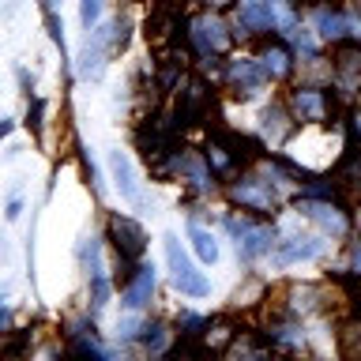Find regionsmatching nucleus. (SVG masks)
Here are the masks:
<instances>
[{
    "mask_svg": "<svg viewBox=\"0 0 361 361\" xmlns=\"http://www.w3.org/2000/svg\"><path fill=\"white\" fill-rule=\"evenodd\" d=\"M109 169H113V180H117L121 196L128 200L132 207H147V196H143L140 180H135V173H132L128 154H124V151H113V154H109Z\"/></svg>",
    "mask_w": 361,
    "mask_h": 361,
    "instance_id": "11",
    "label": "nucleus"
},
{
    "mask_svg": "<svg viewBox=\"0 0 361 361\" xmlns=\"http://www.w3.org/2000/svg\"><path fill=\"white\" fill-rule=\"evenodd\" d=\"M350 121H354V135H361V109L354 113V117H350Z\"/></svg>",
    "mask_w": 361,
    "mask_h": 361,
    "instance_id": "43",
    "label": "nucleus"
},
{
    "mask_svg": "<svg viewBox=\"0 0 361 361\" xmlns=\"http://www.w3.org/2000/svg\"><path fill=\"white\" fill-rule=\"evenodd\" d=\"M298 49H301L305 56H312V49H316V45H312V38H309L305 30H298Z\"/></svg>",
    "mask_w": 361,
    "mask_h": 361,
    "instance_id": "40",
    "label": "nucleus"
},
{
    "mask_svg": "<svg viewBox=\"0 0 361 361\" xmlns=\"http://www.w3.org/2000/svg\"><path fill=\"white\" fill-rule=\"evenodd\" d=\"M230 354H264V346H256V343H233Z\"/></svg>",
    "mask_w": 361,
    "mask_h": 361,
    "instance_id": "39",
    "label": "nucleus"
},
{
    "mask_svg": "<svg viewBox=\"0 0 361 361\" xmlns=\"http://www.w3.org/2000/svg\"><path fill=\"white\" fill-rule=\"evenodd\" d=\"M140 338H143V346L151 350V354H162L166 343H169V327L166 324H147L140 331Z\"/></svg>",
    "mask_w": 361,
    "mask_h": 361,
    "instance_id": "28",
    "label": "nucleus"
},
{
    "mask_svg": "<svg viewBox=\"0 0 361 361\" xmlns=\"http://www.w3.org/2000/svg\"><path fill=\"white\" fill-rule=\"evenodd\" d=\"M72 354H79V357H102V346L94 343V335H72Z\"/></svg>",
    "mask_w": 361,
    "mask_h": 361,
    "instance_id": "33",
    "label": "nucleus"
},
{
    "mask_svg": "<svg viewBox=\"0 0 361 361\" xmlns=\"http://www.w3.org/2000/svg\"><path fill=\"white\" fill-rule=\"evenodd\" d=\"M173 169L185 180H192L196 188H211L214 180H211V173H214V166L207 162V154H192V151H173Z\"/></svg>",
    "mask_w": 361,
    "mask_h": 361,
    "instance_id": "15",
    "label": "nucleus"
},
{
    "mask_svg": "<svg viewBox=\"0 0 361 361\" xmlns=\"http://www.w3.org/2000/svg\"><path fill=\"white\" fill-rule=\"evenodd\" d=\"M207 109H211V87H207V79H188L185 90H180V124H196L207 117Z\"/></svg>",
    "mask_w": 361,
    "mask_h": 361,
    "instance_id": "10",
    "label": "nucleus"
},
{
    "mask_svg": "<svg viewBox=\"0 0 361 361\" xmlns=\"http://www.w3.org/2000/svg\"><path fill=\"white\" fill-rule=\"evenodd\" d=\"M331 64H335V87H338V94L354 98L357 90H361V45L338 42Z\"/></svg>",
    "mask_w": 361,
    "mask_h": 361,
    "instance_id": "6",
    "label": "nucleus"
},
{
    "mask_svg": "<svg viewBox=\"0 0 361 361\" xmlns=\"http://www.w3.org/2000/svg\"><path fill=\"white\" fill-rule=\"evenodd\" d=\"M147 38H151L154 49H169L180 38V8L169 4V0H158L151 11V23H147Z\"/></svg>",
    "mask_w": 361,
    "mask_h": 361,
    "instance_id": "8",
    "label": "nucleus"
},
{
    "mask_svg": "<svg viewBox=\"0 0 361 361\" xmlns=\"http://www.w3.org/2000/svg\"><path fill=\"white\" fill-rule=\"evenodd\" d=\"M233 23H237V30H241V34H264L271 27L267 0H237Z\"/></svg>",
    "mask_w": 361,
    "mask_h": 361,
    "instance_id": "13",
    "label": "nucleus"
},
{
    "mask_svg": "<svg viewBox=\"0 0 361 361\" xmlns=\"http://www.w3.org/2000/svg\"><path fill=\"white\" fill-rule=\"evenodd\" d=\"M338 180H343V185L361 188V151H357V147L343 158V166H338Z\"/></svg>",
    "mask_w": 361,
    "mask_h": 361,
    "instance_id": "30",
    "label": "nucleus"
},
{
    "mask_svg": "<svg viewBox=\"0 0 361 361\" xmlns=\"http://www.w3.org/2000/svg\"><path fill=\"white\" fill-rule=\"evenodd\" d=\"M42 8H45V11H53V0H42Z\"/></svg>",
    "mask_w": 361,
    "mask_h": 361,
    "instance_id": "45",
    "label": "nucleus"
},
{
    "mask_svg": "<svg viewBox=\"0 0 361 361\" xmlns=\"http://www.w3.org/2000/svg\"><path fill=\"white\" fill-rule=\"evenodd\" d=\"M102 53H106V30H94L83 45V53H79V75L83 79H98L102 75Z\"/></svg>",
    "mask_w": 361,
    "mask_h": 361,
    "instance_id": "17",
    "label": "nucleus"
},
{
    "mask_svg": "<svg viewBox=\"0 0 361 361\" xmlns=\"http://www.w3.org/2000/svg\"><path fill=\"white\" fill-rule=\"evenodd\" d=\"M354 298H357V301H354V305H357V309H361V286H357V290H354Z\"/></svg>",
    "mask_w": 361,
    "mask_h": 361,
    "instance_id": "44",
    "label": "nucleus"
},
{
    "mask_svg": "<svg viewBox=\"0 0 361 361\" xmlns=\"http://www.w3.org/2000/svg\"><path fill=\"white\" fill-rule=\"evenodd\" d=\"M27 124H30L34 132H42V102H34V109H30V121H27Z\"/></svg>",
    "mask_w": 361,
    "mask_h": 361,
    "instance_id": "41",
    "label": "nucleus"
},
{
    "mask_svg": "<svg viewBox=\"0 0 361 361\" xmlns=\"http://www.w3.org/2000/svg\"><path fill=\"white\" fill-rule=\"evenodd\" d=\"M226 230L233 233V245H237V256L241 259H259L275 245V230L271 226H259L248 219H226Z\"/></svg>",
    "mask_w": 361,
    "mask_h": 361,
    "instance_id": "1",
    "label": "nucleus"
},
{
    "mask_svg": "<svg viewBox=\"0 0 361 361\" xmlns=\"http://www.w3.org/2000/svg\"><path fill=\"white\" fill-rule=\"evenodd\" d=\"M109 241H113V248H117L121 259H140L147 252L143 226L135 219H128V214H113L109 219Z\"/></svg>",
    "mask_w": 361,
    "mask_h": 361,
    "instance_id": "7",
    "label": "nucleus"
},
{
    "mask_svg": "<svg viewBox=\"0 0 361 361\" xmlns=\"http://www.w3.org/2000/svg\"><path fill=\"white\" fill-rule=\"evenodd\" d=\"M338 350H343V357H361V320H350L343 324V331H338Z\"/></svg>",
    "mask_w": 361,
    "mask_h": 361,
    "instance_id": "26",
    "label": "nucleus"
},
{
    "mask_svg": "<svg viewBox=\"0 0 361 361\" xmlns=\"http://www.w3.org/2000/svg\"><path fill=\"white\" fill-rule=\"evenodd\" d=\"M346 264H350V275L361 279V237H357V241H350V256H346Z\"/></svg>",
    "mask_w": 361,
    "mask_h": 361,
    "instance_id": "36",
    "label": "nucleus"
},
{
    "mask_svg": "<svg viewBox=\"0 0 361 361\" xmlns=\"http://www.w3.org/2000/svg\"><path fill=\"white\" fill-rule=\"evenodd\" d=\"M320 252H324L320 237H286V241H279V248H275V264L290 267V264H298V259H312Z\"/></svg>",
    "mask_w": 361,
    "mask_h": 361,
    "instance_id": "16",
    "label": "nucleus"
},
{
    "mask_svg": "<svg viewBox=\"0 0 361 361\" xmlns=\"http://www.w3.org/2000/svg\"><path fill=\"white\" fill-rule=\"evenodd\" d=\"M143 327H140V320H135V316H124V320L117 324V335L121 338H132V335H140Z\"/></svg>",
    "mask_w": 361,
    "mask_h": 361,
    "instance_id": "37",
    "label": "nucleus"
},
{
    "mask_svg": "<svg viewBox=\"0 0 361 361\" xmlns=\"http://www.w3.org/2000/svg\"><path fill=\"white\" fill-rule=\"evenodd\" d=\"M79 264H83V271H87L90 279L102 275V264H98V241H94V237H83V241H79Z\"/></svg>",
    "mask_w": 361,
    "mask_h": 361,
    "instance_id": "32",
    "label": "nucleus"
},
{
    "mask_svg": "<svg viewBox=\"0 0 361 361\" xmlns=\"http://www.w3.org/2000/svg\"><path fill=\"white\" fill-rule=\"evenodd\" d=\"M301 211H305V219H312L324 233H331V237H343L350 230L346 211L335 207V203H327V200H301Z\"/></svg>",
    "mask_w": 361,
    "mask_h": 361,
    "instance_id": "9",
    "label": "nucleus"
},
{
    "mask_svg": "<svg viewBox=\"0 0 361 361\" xmlns=\"http://www.w3.org/2000/svg\"><path fill=\"white\" fill-rule=\"evenodd\" d=\"M233 324L230 320H211L207 327H203V335H200V350L203 354H222V350H230V343H233Z\"/></svg>",
    "mask_w": 361,
    "mask_h": 361,
    "instance_id": "19",
    "label": "nucleus"
},
{
    "mask_svg": "<svg viewBox=\"0 0 361 361\" xmlns=\"http://www.w3.org/2000/svg\"><path fill=\"white\" fill-rule=\"evenodd\" d=\"M230 200L241 203L245 211H259V214H271V211L279 207V192L271 188L267 180H259V177L233 180V185H230Z\"/></svg>",
    "mask_w": 361,
    "mask_h": 361,
    "instance_id": "5",
    "label": "nucleus"
},
{
    "mask_svg": "<svg viewBox=\"0 0 361 361\" xmlns=\"http://www.w3.org/2000/svg\"><path fill=\"white\" fill-rule=\"evenodd\" d=\"M98 16H102V0H79V19H83L87 30H94Z\"/></svg>",
    "mask_w": 361,
    "mask_h": 361,
    "instance_id": "34",
    "label": "nucleus"
},
{
    "mask_svg": "<svg viewBox=\"0 0 361 361\" xmlns=\"http://www.w3.org/2000/svg\"><path fill=\"white\" fill-rule=\"evenodd\" d=\"M316 27H320V34H324L327 42H346V34H350V27H354V19L343 16V11L320 8V11H316Z\"/></svg>",
    "mask_w": 361,
    "mask_h": 361,
    "instance_id": "20",
    "label": "nucleus"
},
{
    "mask_svg": "<svg viewBox=\"0 0 361 361\" xmlns=\"http://www.w3.org/2000/svg\"><path fill=\"white\" fill-rule=\"evenodd\" d=\"M188 38L203 56H219L230 49V30H226V23L214 11H203V16H196L188 23Z\"/></svg>",
    "mask_w": 361,
    "mask_h": 361,
    "instance_id": "4",
    "label": "nucleus"
},
{
    "mask_svg": "<svg viewBox=\"0 0 361 361\" xmlns=\"http://www.w3.org/2000/svg\"><path fill=\"white\" fill-rule=\"evenodd\" d=\"M335 109L331 94L324 87H309V83H298L290 90V113L293 121H305V124H316V121H327Z\"/></svg>",
    "mask_w": 361,
    "mask_h": 361,
    "instance_id": "3",
    "label": "nucleus"
},
{
    "mask_svg": "<svg viewBox=\"0 0 361 361\" xmlns=\"http://www.w3.org/2000/svg\"><path fill=\"white\" fill-rule=\"evenodd\" d=\"M106 301H109V286H106V279L94 275V301H90V312H102L106 309Z\"/></svg>",
    "mask_w": 361,
    "mask_h": 361,
    "instance_id": "35",
    "label": "nucleus"
},
{
    "mask_svg": "<svg viewBox=\"0 0 361 361\" xmlns=\"http://www.w3.org/2000/svg\"><path fill=\"white\" fill-rule=\"evenodd\" d=\"M259 68L271 75V79H286L293 72V61H290V49L279 42H267L264 49H259Z\"/></svg>",
    "mask_w": 361,
    "mask_h": 361,
    "instance_id": "18",
    "label": "nucleus"
},
{
    "mask_svg": "<svg viewBox=\"0 0 361 361\" xmlns=\"http://www.w3.org/2000/svg\"><path fill=\"white\" fill-rule=\"evenodd\" d=\"M267 8H271V30H279V34L298 30V11H293L290 0H267Z\"/></svg>",
    "mask_w": 361,
    "mask_h": 361,
    "instance_id": "22",
    "label": "nucleus"
},
{
    "mask_svg": "<svg viewBox=\"0 0 361 361\" xmlns=\"http://www.w3.org/2000/svg\"><path fill=\"white\" fill-rule=\"evenodd\" d=\"M203 154H207V162H211L214 169H219V173H230L233 162H237V154L230 151V143H226L222 135H214V140L207 143V151H203Z\"/></svg>",
    "mask_w": 361,
    "mask_h": 361,
    "instance_id": "24",
    "label": "nucleus"
},
{
    "mask_svg": "<svg viewBox=\"0 0 361 361\" xmlns=\"http://www.w3.org/2000/svg\"><path fill=\"white\" fill-rule=\"evenodd\" d=\"M267 338H275V343L290 346V350H301V346H305V335H301V331H298V327H293V324H271Z\"/></svg>",
    "mask_w": 361,
    "mask_h": 361,
    "instance_id": "29",
    "label": "nucleus"
},
{
    "mask_svg": "<svg viewBox=\"0 0 361 361\" xmlns=\"http://www.w3.org/2000/svg\"><path fill=\"white\" fill-rule=\"evenodd\" d=\"M230 4H237V0H207V8H230Z\"/></svg>",
    "mask_w": 361,
    "mask_h": 361,
    "instance_id": "42",
    "label": "nucleus"
},
{
    "mask_svg": "<svg viewBox=\"0 0 361 361\" xmlns=\"http://www.w3.org/2000/svg\"><path fill=\"white\" fill-rule=\"evenodd\" d=\"M357 230H361V211H357Z\"/></svg>",
    "mask_w": 361,
    "mask_h": 361,
    "instance_id": "46",
    "label": "nucleus"
},
{
    "mask_svg": "<svg viewBox=\"0 0 361 361\" xmlns=\"http://www.w3.org/2000/svg\"><path fill=\"white\" fill-rule=\"evenodd\" d=\"M151 293H154V271L151 267H135L132 279L124 282L121 301H124V309H128V312H140L143 305L151 301Z\"/></svg>",
    "mask_w": 361,
    "mask_h": 361,
    "instance_id": "14",
    "label": "nucleus"
},
{
    "mask_svg": "<svg viewBox=\"0 0 361 361\" xmlns=\"http://www.w3.org/2000/svg\"><path fill=\"white\" fill-rule=\"evenodd\" d=\"M290 312H312L316 301H320V290L316 286H290Z\"/></svg>",
    "mask_w": 361,
    "mask_h": 361,
    "instance_id": "27",
    "label": "nucleus"
},
{
    "mask_svg": "<svg viewBox=\"0 0 361 361\" xmlns=\"http://www.w3.org/2000/svg\"><path fill=\"white\" fill-rule=\"evenodd\" d=\"M331 79H335V64H324L320 56H309V64L301 68V83H309V87L331 83Z\"/></svg>",
    "mask_w": 361,
    "mask_h": 361,
    "instance_id": "25",
    "label": "nucleus"
},
{
    "mask_svg": "<svg viewBox=\"0 0 361 361\" xmlns=\"http://www.w3.org/2000/svg\"><path fill=\"white\" fill-rule=\"evenodd\" d=\"M166 264H169V275H173V286L180 293H192V298H203L211 286L207 279L200 275L196 267H192V259L185 256V248H180L177 237H166Z\"/></svg>",
    "mask_w": 361,
    "mask_h": 361,
    "instance_id": "2",
    "label": "nucleus"
},
{
    "mask_svg": "<svg viewBox=\"0 0 361 361\" xmlns=\"http://www.w3.org/2000/svg\"><path fill=\"white\" fill-rule=\"evenodd\" d=\"M188 237H192V248H196V256L203 259V264H214V259H219V245H214L211 230H203L200 222H192L188 226Z\"/></svg>",
    "mask_w": 361,
    "mask_h": 361,
    "instance_id": "23",
    "label": "nucleus"
},
{
    "mask_svg": "<svg viewBox=\"0 0 361 361\" xmlns=\"http://www.w3.org/2000/svg\"><path fill=\"white\" fill-rule=\"evenodd\" d=\"M286 109H290V106H286ZM286 109H282V106H271V109L264 113V135H267L275 147L290 135V117H293V113H286Z\"/></svg>",
    "mask_w": 361,
    "mask_h": 361,
    "instance_id": "21",
    "label": "nucleus"
},
{
    "mask_svg": "<svg viewBox=\"0 0 361 361\" xmlns=\"http://www.w3.org/2000/svg\"><path fill=\"white\" fill-rule=\"evenodd\" d=\"M226 79H230V87L237 90V94H259V87H264L267 72L259 68V61H230V68H226Z\"/></svg>",
    "mask_w": 361,
    "mask_h": 361,
    "instance_id": "12",
    "label": "nucleus"
},
{
    "mask_svg": "<svg viewBox=\"0 0 361 361\" xmlns=\"http://www.w3.org/2000/svg\"><path fill=\"white\" fill-rule=\"evenodd\" d=\"M19 211H23V188L16 185L11 196H8V219H19Z\"/></svg>",
    "mask_w": 361,
    "mask_h": 361,
    "instance_id": "38",
    "label": "nucleus"
},
{
    "mask_svg": "<svg viewBox=\"0 0 361 361\" xmlns=\"http://www.w3.org/2000/svg\"><path fill=\"white\" fill-rule=\"evenodd\" d=\"M226 143H230V151L237 154V162H252L256 158V140H248V135H233V132H219Z\"/></svg>",
    "mask_w": 361,
    "mask_h": 361,
    "instance_id": "31",
    "label": "nucleus"
}]
</instances>
